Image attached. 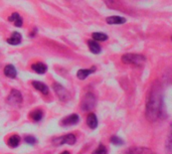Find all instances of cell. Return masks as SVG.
<instances>
[{"mask_svg": "<svg viewBox=\"0 0 172 154\" xmlns=\"http://www.w3.org/2000/svg\"><path fill=\"white\" fill-rule=\"evenodd\" d=\"M165 108L163 104L161 88L159 85H154L151 89L149 97L147 100L146 106V117L151 122H154L158 119L165 118Z\"/></svg>", "mask_w": 172, "mask_h": 154, "instance_id": "1", "label": "cell"}, {"mask_svg": "<svg viewBox=\"0 0 172 154\" xmlns=\"http://www.w3.org/2000/svg\"><path fill=\"white\" fill-rule=\"evenodd\" d=\"M145 56L142 55H135V54H127L122 56V61L124 64L128 65H135L141 66L145 62Z\"/></svg>", "mask_w": 172, "mask_h": 154, "instance_id": "2", "label": "cell"}, {"mask_svg": "<svg viewBox=\"0 0 172 154\" xmlns=\"http://www.w3.org/2000/svg\"><path fill=\"white\" fill-rule=\"evenodd\" d=\"M96 106V97L94 94L92 93H87L82 100V103H81V109L83 111H91L92 109L95 108Z\"/></svg>", "mask_w": 172, "mask_h": 154, "instance_id": "3", "label": "cell"}, {"mask_svg": "<svg viewBox=\"0 0 172 154\" xmlns=\"http://www.w3.org/2000/svg\"><path fill=\"white\" fill-rule=\"evenodd\" d=\"M76 141V138L74 134H68V135L61 136L54 140L55 145H61V144H69V145H74Z\"/></svg>", "mask_w": 172, "mask_h": 154, "instance_id": "4", "label": "cell"}, {"mask_svg": "<svg viewBox=\"0 0 172 154\" xmlns=\"http://www.w3.org/2000/svg\"><path fill=\"white\" fill-rule=\"evenodd\" d=\"M7 102L10 105H13V106L21 104L22 103V95H21V93L17 90H12L10 95L8 96Z\"/></svg>", "mask_w": 172, "mask_h": 154, "instance_id": "5", "label": "cell"}, {"mask_svg": "<svg viewBox=\"0 0 172 154\" xmlns=\"http://www.w3.org/2000/svg\"><path fill=\"white\" fill-rule=\"evenodd\" d=\"M54 88H55V91L56 95L59 96V98L61 101H68L69 100V98H70L69 93H68V91H66L63 86H60V84H55Z\"/></svg>", "mask_w": 172, "mask_h": 154, "instance_id": "6", "label": "cell"}, {"mask_svg": "<svg viewBox=\"0 0 172 154\" xmlns=\"http://www.w3.org/2000/svg\"><path fill=\"white\" fill-rule=\"evenodd\" d=\"M79 120H80L79 115L71 114V115H70V116H66L61 120L60 124L63 125V126H73V125H76L79 122Z\"/></svg>", "mask_w": 172, "mask_h": 154, "instance_id": "7", "label": "cell"}, {"mask_svg": "<svg viewBox=\"0 0 172 154\" xmlns=\"http://www.w3.org/2000/svg\"><path fill=\"white\" fill-rule=\"evenodd\" d=\"M123 154H152V152L149 150L148 148H144V147H131L125 150Z\"/></svg>", "mask_w": 172, "mask_h": 154, "instance_id": "8", "label": "cell"}, {"mask_svg": "<svg viewBox=\"0 0 172 154\" xmlns=\"http://www.w3.org/2000/svg\"><path fill=\"white\" fill-rule=\"evenodd\" d=\"M21 40H22V37H21L20 33L17 32V31H14L11 35V36L7 40V42L9 43V45H19V43L21 42Z\"/></svg>", "mask_w": 172, "mask_h": 154, "instance_id": "9", "label": "cell"}, {"mask_svg": "<svg viewBox=\"0 0 172 154\" xmlns=\"http://www.w3.org/2000/svg\"><path fill=\"white\" fill-rule=\"evenodd\" d=\"M32 86L34 87L36 90L39 91L40 93L44 94V95H47V94H49V92H50L49 87H47L45 84L41 83V82H37V81L32 82Z\"/></svg>", "mask_w": 172, "mask_h": 154, "instance_id": "10", "label": "cell"}, {"mask_svg": "<svg viewBox=\"0 0 172 154\" xmlns=\"http://www.w3.org/2000/svg\"><path fill=\"white\" fill-rule=\"evenodd\" d=\"M87 124L91 129H96L98 127V119L94 113H91L87 117Z\"/></svg>", "mask_w": 172, "mask_h": 154, "instance_id": "11", "label": "cell"}, {"mask_svg": "<svg viewBox=\"0 0 172 154\" xmlns=\"http://www.w3.org/2000/svg\"><path fill=\"white\" fill-rule=\"evenodd\" d=\"M106 21H107V23H109V24H123V23L126 22V19L124 17L115 15V16L107 17Z\"/></svg>", "mask_w": 172, "mask_h": 154, "instance_id": "12", "label": "cell"}, {"mask_svg": "<svg viewBox=\"0 0 172 154\" xmlns=\"http://www.w3.org/2000/svg\"><path fill=\"white\" fill-rule=\"evenodd\" d=\"M96 71V66H93V69H90V70H86V69H82V70H79L78 71V78L80 80H85L88 78V76H90L92 73Z\"/></svg>", "mask_w": 172, "mask_h": 154, "instance_id": "13", "label": "cell"}, {"mask_svg": "<svg viewBox=\"0 0 172 154\" xmlns=\"http://www.w3.org/2000/svg\"><path fill=\"white\" fill-rule=\"evenodd\" d=\"M4 75H5L7 78L14 79L17 75V72L12 65H7L5 66V69H4Z\"/></svg>", "mask_w": 172, "mask_h": 154, "instance_id": "14", "label": "cell"}, {"mask_svg": "<svg viewBox=\"0 0 172 154\" xmlns=\"http://www.w3.org/2000/svg\"><path fill=\"white\" fill-rule=\"evenodd\" d=\"M8 20L10 22H13L14 25L17 26V27H20L22 26V23H23V20H22V17L19 15L18 13H13L11 16L8 17Z\"/></svg>", "mask_w": 172, "mask_h": 154, "instance_id": "15", "label": "cell"}, {"mask_svg": "<svg viewBox=\"0 0 172 154\" xmlns=\"http://www.w3.org/2000/svg\"><path fill=\"white\" fill-rule=\"evenodd\" d=\"M31 68L37 74H44L47 71V66L45 64H44V62H36V64L32 65Z\"/></svg>", "mask_w": 172, "mask_h": 154, "instance_id": "16", "label": "cell"}, {"mask_svg": "<svg viewBox=\"0 0 172 154\" xmlns=\"http://www.w3.org/2000/svg\"><path fill=\"white\" fill-rule=\"evenodd\" d=\"M88 45H89V49L90 50L93 52V54L95 55H98L101 52V46H100V45L95 40H89L88 41Z\"/></svg>", "mask_w": 172, "mask_h": 154, "instance_id": "17", "label": "cell"}, {"mask_svg": "<svg viewBox=\"0 0 172 154\" xmlns=\"http://www.w3.org/2000/svg\"><path fill=\"white\" fill-rule=\"evenodd\" d=\"M19 143H20V137L18 135H12L9 137L8 141H7V144L9 147L11 148H15L19 145Z\"/></svg>", "mask_w": 172, "mask_h": 154, "instance_id": "18", "label": "cell"}, {"mask_svg": "<svg viewBox=\"0 0 172 154\" xmlns=\"http://www.w3.org/2000/svg\"><path fill=\"white\" fill-rule=\"evenodd\" d=\"M44 117V113H42L41 110H34V111H32L30 113V118L33 120L34 122H38L40 121Z\"/></svg>", "mask_w": 172, "mask_h": 154, "instance_id": "19", "label": "cell"}, {"mask_svg": "<svg viewBox=\"0 0 172 154\" xmlns=\"http://www.w3.org/2000/svg\"><path fill=\"white\" fill-rule=\"evenodd\" d=\"M93 38L97 41H105L108 40V35L103 32H94L92 35Z\"/></svg>", "mask_w": 172, "mask_h": 154, "instance_id": "20", "label": "cell"}, {"mask_svg": "<svg viewBox=\"0 0 172 154\" xmlns=\"http://www.w3.org/2000/svg\"><path fill=\"white\" fill-rule=\"evenodd\" d=\"M110 141H111L112 144H114V145H117V146H120V145H123L124 144V141L118 136H112L111 139H110Z\"/></svg>", "mask_w": 172, "mask_h": 154, "instance_id": "21", "label": "cell"}, {"mask_svg": "<svg viewBox=\"0 0 172 154\" xmlns=\"http://www.w3.org/2000/svg\"><path fill=\"white\" fill-rule=\"evenodd\" d=\"M93 154H107V148L103 144H100L98 148L93 152Z\"/></svg>", "mask_w": 172, "mask_h": 154, "instance_id": "22", "label": "cell"}, {"mask_svg": "<svg viewBox=\"0 0 172 154\" xmlns=\"http://www.w3.org/2000/svg\"><path fill=\"white\" fill-rule=\"evenodd\" d=\"M24 140H25L26 143L30 144V145H33V144H34V143L36 142L35 137H33V136H26V137L24 138Z\"/></svg>", "mask_w": 172, "mask_h": 154, "instance_id": "23", "label": "cell"}, {"mask_svg": "<svg viewBox=\"0 0 172 154\" xmlns=\"http://www.w3.org/2000/svg\"><path fill=\"white\" fill-rule=\"evenodd\" d=\"M60 154H70V152L69 151H64L63 153H60Z\"/></svg>", "mask_w": 172, "mask_h": 154, "instance_id": "24", "label": "cell"}]
</instances>
